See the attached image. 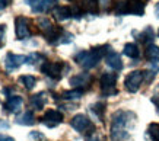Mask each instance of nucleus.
Wrapping results in <instances>:
<instances>
[{
    "label": "nucleus",
    "instance_id": "f257e3e1",
    "mask_svg": "<svg viewBox=\"0 0 159 141\" xmlns=\"http://www.w3.org/2000/svg\"><path fill=\"white\" fill-rule=\"evenodd\" d=\"M136 121V115L131 111H116L111 117L110 137L111 141H127L130 138V130Z\"/></svg>",
    "mask_w": 159,
    "mask_h": 141
},
{
    "label": "nucleus",
    "instance_id": "f03ea898",
    "mask_svg": "<svg viewBox=\"0 0 159 141\" xmlns=\"http://www.w3.org/2000/svg\"><path fill=\"white\" fill-rule=\"evenodd\" d=\"M110 49L111 48L108 45H101V47L88 49V51H80V53H77L76 55H75V61H76L80 67L89 70V68H93L95 66H98V63L108 54Z\"/></svg>",
    "mask_w": 159,
    "mask_h": 141
},
{
    "label": "nucleus",
    "instance_id": "7ed1b4c3",
    "mask_svg": "<svg viewBox=\"0 0 159 141\" xmlns=\"http://www.w3.org/2000/svg\"><path fill=\"white\" fill-rule=\"evenodd\" d=\"M70 125H72L73 130H76L77 132H80V134H92V132H95V125L92 124V121L86 115H83V113H77L75 117L72 118V121H70Z\"/></svg>",
    "mask_w": 159,
    "mask_h": 141
},
{
    "label": "nucleus",
    "instance_id": "20e7f679",
    "mask_svg": "<svg viewBox=\"0 0 159 141\" xmlns=\"http://www.w3.org/2000/svg\"><path fill=\"white\" fill-rule=\"evenodd\" d=\"M117 83V74L116 73H104L99 79V84H101V92L104 96H112L117 95L116 89Z\"/></svg>",
    "mask_w": 159,
    "mask_h": 141
},
{
    "label": "nucleus",
    "instance_id": "39448f33",
    "mask_svg": "<svg viewBox=\"0 0 159 141\" xmlns=\"http://www.w3.org/2000/svg\"><path fill=\"white\" fill-rule=\"evenodd\" d=\"M63 67L64 66L60 61H44V64L41 66V71L54 80H60L63 76Z\"/></svg>",
    "mask_w": 159,
    "mask_h": 141
},
{
    "label": "nucleus",
    "instance_id": "423d86ee",
    "mask_svg": "<svg viewBox=\"0 0 159 141\" xmlns=\"http://www.w3.org/2000/svg\"><path fill=\"white\" fill-rule=\"evenodd\" d=\"M143 80H145L143 71H139V70L131 71V73L129 74V76L125 77V80H124V88L127 89L130 93H136L140 89Z\"/></svg>",
    "mask_w": 159,
    "mask_h": 141
},
{
    "label": "nucleus",
    "instance_id": "0eeeda50",
    "mask_svg": "<svg viewBox=\"0 0 159 141\" xmlns=\"http://www.w3.org/2000/svg\"><path fill=\"white\" fill-rule=\"evenodd\" d=\"M15 32L18 39H28L31 36V29H29V20L25 16H18L15 19Z\"/></svg>",
    "mask_w": 159,
    "mask_h": 141
},
{
    "label": "nucleus",
    "instance_id": "6e6552de",
    "mask_svg": "<svg viewBox=\"0 0 159 141\" xmlns=\"http://www.w3.org/2000/svg\"><path fill=\"white\" fill-rule=\"evenodd\" d=\"M70 84L77 90H82L85 92L86 89L91 88L92 84V76L89 73H79L76 76L70 77Z\"/></svg>",
    "mask_w": 159,
    "mask_h": 141
},
{
    "label": "nucleus",
    "instance_id": "1a4fd4ad",
    "mask_svg": "<svg viewBox=\"0 0 159 141\" xmlns=\"http://www.w3.org/2000/svg\"><path fill=\"white\" fill-rule=\"evenodd\" d=\"M25 63H26V57L25 55H18V54H13V53H7L5 57V67L7 71H13V70L19 68Z\"/></svg>",
    "mask_w": 159,
    "mask_h": 141
},
{
    "label": "nucleus",
    "instance_id": "9d476101",
    "mask_svg": "<svg viewBox=\"0 0 159 141\" xmlns=\"http://www.w3.org/2000/svg\"><path fill=\"white\" fill-rule=\"evenodd\" d=\"M41 122L45 124L48 128H53V126L63 122V113L60 111H56V109H48L44 113V117L41 118Z\"/></svg>",
    "mask_w": 159,
    "mask_h": 141
},
{
    "label": "nucleus",
    "instance_id": "9b49d317",
    "mask_svg": "<svg viewBox=\"0 0 159 141\" xmlns=\"http://www.w3.org/2000/svg\"><path fill=\"white\" fill-rule=\"evenodd\" d=\"M105 63H107V66H108L110 68L117 70V71L123 68L121 55L118 53H116V51H112V49H110V51H108V54L105 55Z\"/></svg>",
    "mask_w": 159,
    "mask_h": 141
},
{
    "label": "nucleus",
    "instance_id": "f8f14e48",
    "mask_svg": "<svg viewBox=\"0 0 159 141\" xmlns=\"http://www.w3.org/2000/svg\"><path fill=\"white\" fill-rule=\"evenodd\" d=\"M53 16H54V19L58 20V22L70 19V18H73L72 7L70 6H56L53 9Z\"/></svg>",
    "mask_w": 159,
    "mask_h": 141
},
{
    "label": "nucleus",
    "instance_id": "ddd939ff",
    "mask_svg": "<svg viewBox=\"0 0 159 141\" xmlns=\"http://www.w3.org/2000/svg\"><path fill=\"white\" fill-rule=\"evenodd\" d=\"M24 105V99L20 96H9V99L6 100L5 108L7 112H12V113H16Z\"/></svg>",
    "mask_w": 159,
    "mask_h": 141
},
{
    "label": "nucleus",
    "instance_id": "4468645a",
    "mask_svg": "<svg viewBox=\"0 0 159 141\" xmlns=\"http://www.w3.org/2000/svg\"><path fill=\"white\" fill-rule=\"evenodd\" d=\"M79 6H80V9H82L83 13L95 15V13L99 12V2H98V0H82Z\"/></svg>",
    "mask_w": 159,
    "mask_h": 141
},
{
    "label": "nucleus",
    "instance_id": "2eb2a0df",
    "mask_svg": "<svg viewBox=\"0 0 159 141\" xmlns=\"http://www.w3.org/2000/svg\"><path fill=\"white\" fill-rule=\"evenodd\" d=\"M45 102H47V97H45L44 92H39L29 97V106L32 109H37V111H41L44 108V105H45Z\"/></svg>",
    "mask_w": 159,
    "mask_h": 141
},
{
    "label": "nucleus",
    "instance_id": "dca6fc26",
    "mask_svg": "<svg viewBox=\"0 0 159 141\" xmlns=\"http://www.w3.org/2000/svg\"><path fill=\"white\" fill-rule=\"evenodd\" d=\"M139 39L146 45V47H148V45H150V44H153L155 31L152 29V26H146L145 29L142 31V34L139 35Z\"/></svg>",
    "mask_w": 159,
    "mask_h": 141
},
{
    "label": "nucleus",
    "instance_id": "f3484780",
    "mask_svg": "<svg viewBox=\"0 0 159 141\" xmlns=\"http://www.w3.org/2000/svg\"><path fill=\"white\" fill-rule=\"evenodd\" d=\"M16 124L19 125H34L35 124V117L31 111H25L22 115L16 118Z\"/></svg>",
    "mask_w": 159,
    "mask_h": 141
},
{
    "label": "nucleus",
    "instance_id": "a211bd4d",
    "mask_svg": "<svg viewBox=\"0 0 159 141\" xmlns=\"http://www.w3.org/2000/svg\"><path fill=\"white\" fill-rule=\"evenodd\" d=\"M145 57L148 61H158L159 60V47H156L155 44H150L146 47L145 49Z\"/></svg>",
    "mask_w": 159,
    "mask_h": 141
},
{
    "label": "nucleus",
    "instance_id": "6ab92c4d",
    "mask_svg": "<svg viewBox=\"0 0 159 141\" xmlns=\"http://www.w3.org/2000/svg\"><path fill=\"white\" fill-rule=\"evenodd\" d=\"M56 3H57V0H41L32 10L34 12H48L56 7Z\"/></svg>",
    "mask_w": 159,
    "mask_h": 141
},
{
    "label": "nucleus",
    "instance_id": "aec40b11",
    "mask_svg": "<svg viewBox=\"0 0 159 141\" xmlns=\"http://www.w3.org/2000/svg\"><path fill=\"white\" fill-rule=\"evenodd\" d=\"M123 53L127 55V57H130V58H139L140 55V51H139V47L133 42H129V44L124 45V49H123Z\"/></svg>",
    "mask_w": 159,
    "mask_h": 141
},
{
    "label": "nucleus",
    "instance_id": "412c9836",
    "mask_svg": "<svg viewBox=\"0 0 159 141\" xmlns=\"http://www.w3.org/2000/svg\"><path fill=\"white\" fill-rule=\"evenodd\" d=\"M19 83L24 86L26 90H32L34 86L37 84V79L34 76H29V74H25V76H20L19 77Z\"/></svg>",
    "mask_w": 159,
    "mask_h": 141
},
{
    "label": "nucleus",
    "instance_id": "4be33fe9",
    "mask_svg": "<svg viewBox=\"0 0 159 141\" xmlns=\"http://www.w3.org/2000/svg\"><path fill=\"white\" fill-rule=\"evenodd\" d=\"M83 92L82 90H77V89H73V90H66V92L61 93V97L66 99V100H79L82 97Z\"/></svg>",
    "mask_w": 159,
    "mask_h": 141
},
{
    "label": "nucleus",
    "instance_id": "5701e85b",
    "mask_svg": "<svg viewBox=\"0 0 159 141\" xmlns=\"http://www.w3.org/2000/svg\"><path fill=\"white\" fill-rule=\"evenodd\" d=\"M148 134L152 138V141H159V124L158 122L150 124L149 128H148Z\"/></svg>",
    "mask_w": 159,
    "mask_h": 141
},
{
    "label": "nucleus",
    "instance_id": "b1692460",
    "mask_svg": "<svg viewBox=\"0 0 159 141\" xmlns=\"http://www.w3.org/2000/svg\"><path fill=\"white\" fill-rule=\"evenodd\" d=\"M91 109H92V112L101 119V121H104V111H105V105H104V103H101V102L95 103V105H92L91 106Z\"/></svg>",
    "mask_w": 159,
    "mask_h": 141
},
{
    "label": "nucleus",
    "instance_id": "393cba45",
    "mask_svg": "<svg viewBox=\"0 0 159 141\" xmlns=\"http://www.w3.org/2000/svg\"><path fill=\"white\" fill-rule=\"evenodd\" d=\"M152 102L155 103V106H156V111H158V113H159V88L155 90L153 96H152Z\"/></svg>",
    "mask_w": 159,
    "mask_h": 141
},
{
    "label": "nucleus",
    "instance_id": "a878e982",
    "mask_svg": "<svg viewBox=\"0 0 159 141\" xmlns=\"http://www.w3.org/2000/svg\"><path fill=\"white\" fill-rule=\"evenodd\" d=\"M5 32H6V26L0 25V47H3V44H5Z\"/></svg>",
    "mask_w": 159,
    "mask_h": 141
},
{
    "label": "nucleus",
    "instance_id": "bb28decb",
    "mask_svg": "<svg viewBox=\"0 0 159 141\" xmlns=\"http://www.w3.org/2000/svg\"><path fill=\"white\" fill-rule=\"evenodd\" d=\"M85 141H101V137L98 135L97 132H92V134H89V135H86V138H85Z\"/></svg>",
    "mask_w": 159,
    "mask_h": 141
},
{
    "label": "nucleus",
    "instance_id": "cd10ccee",
    "mask_svg": "<svg viewBox=\"0 0 159 141\" xmlns=\"http://www.w3.org/2000/svg\"><path fill=\"white\" fill-rule=\"evenodd\" d=\"M98 2H99V6H102L105 10H108V9H110V5H111V2H112V0H98Z\"/></svg>",
    "mask_w": 159,
    "mask_h": 141
},
{
    "label": "nucleus",
    "instance_id": "c85d7f7f",
    "mask_svg": "<svg viewBox=\"0 0 159 141\" xmlns=\"http://www.w3.org/2000/svg\"><path fill=\"white\" fill-rule=\"evenodd\" d=\"M10 124L7 121H5V119H0V131H3V130H9Z\"/></svg>",
    "mask_w": 159,
    "mask_h": 141
},
{
    "label": "nucleus",
    "instance_id": "c756f323",
    "mask_svg": "<svg viewBox=\"0 0 159 141\" xmlns=\"http://www.w3.org/2000/svg\"><path fill=\"white\" fill-rule=\"evenodd\" d=\"M10 3H12V0H0V10L6 9V7H7Z\"/></svg>",
    "mask_w": 159,
    "mask_h": 141
},
{
    "label": "nucleus",
    "instance_id": "7c9ffc66",
    "mask_svg": "<svg viewBox=\"0 0 159 141\" xmlns=\"http://www.w3.org/2000/svg\"><path fill=\"white\" fill-rule=\"evenodd\" d=\"M39 2H41V0H25V3H26V5H29L31 7H32V9H34L35 6L38 5Z\"/></svg>",
    "mask_w": 159,
    "mask_h": 141
},
{
    "label": "nucleus",
    "instance_id": "2f4dec72",
    "mask_svg": "<svg viewBox=\"0 0 159 141\" xmlns=\"http://www.w3.org/2000/svg\"><path fill=\"white\" fill-rule=\"evenodd\" d=\"M0 141H15L12 137L9 135H3V134H0Z\"/></svg>",
    "mask_w": 159,
    "mask_h": 141
},
{
    "label": "nucleus",
    "instance_id": "473e14b6",
    "mask_svg": "<svg viewBox=\"0 0 159 141\" xmlns=\"http://www.w3.org/2000/svg\"><path fill=\"white\" fill-rule=\"evenodd\" d=\"M31 138H44L43 134H38V132H31Z\"/></svg>",
    "mask_w": 159,
    "mask_h": 141
},
{
    "label": "nucleus",
    "instance_id": "72a5a7b5",
    "mask_svg": "<svg viewBox=\"0 0 159 141\" xmlns=\"http://www.w3.org/2000/svg\"><path fill=\"white\" fill-rule=\"evenodd\" d=\"M155 13H156V16L159 18V3L156 6H155Z\"/></svg>",
    "mask_w": 159,
    "mask_h": 141
},
{
    "label": "nucleus",
    "instance_id": "f704fd0d",
    "mask_svg": "<svg viewBox=\"0 0 159 141\" xmlns=\"http://www.w3.org/2000/svg\"><path fill=\"white\" fill-rule=\"evenodd\" d=\"M136 2H142V3H146L148 0H136Z\"/></svg>",
    "mask_w": 159,
    "mask_h": 141
},
{
    "label": "nucleus",
    "instance_id": "c9c22d12",
    "mask_svg": "<svg viewBox=\"0 0 159 141\" xmlns=\"http://www.w3.org/2000/svg\"><path fill=\"white\" fill-rule=\"evenodd\" d=\"M158 35H159V32H158Z\"/></svg>",
    "mask_w": 159,
    "mask_h": 141
}]
</instances>
